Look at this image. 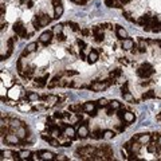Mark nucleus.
Instances as JSON below:
<instances>
[{"instance_id": "nucleus-1", "label": "nucleus", "mask_w": 161, "mask_h": 161, "mask_svg": "<svg viewBox=\"0 0 161 161\" xmlns=\"http://www.w3.org/2000/svg\"><path fill=\"white\" fill-rule=\"evenodd\" d=\"M153 73H154L153 67L150 66L149 63H144L137 69V75L140 78H149V77L153 75Z\"/></svg>"}, {"instance_id": "nucleus-2", "label": "nucleus", "mask_w": 161, "mask_h": 161, "mask_svg": "<svg viewBox=\"0 0 161 161\" xmlns=\"http://www.w3.org/2000/svg\"><path fill=\"white\" fill-rule=\"evenodd\" d=\"M111 83H115V81L113 79H107V81H105V82H98V81H95V82H93L89 86V89H91L93 91H102L105 90L107 86H110Z\"/></svg>"}, {"instance_id": "nucleus-3", "label": "nucleus", "mask_w": 161, "mask_h": 161, "mask_svg": "<svg viewBox=\"0 0 161 161\" xmlns=\"http://www.w3.org/2000/svg\"><path fill=\"white\" fill-rule=\"evenodd\" d=\"M95 149H97V148H94V146H91V145L82 146V148L77 149V152H75V153L81 154L79 157L82 158V160H87V156H93V154H94V152H95Z\"/></svg>"}, {"instance_id": "nucleus-4", "label": "nucleus", "mask_w": 161, "mask_h": 161, "mask_svg": "<svg viewBox=\"0 0 161 161\" xmlns=\"http://www.w3.org/2000/svg\"><path fill=\"white\" fill-rule=\"evenodd\" d=\"M14 31H15L20 38H27L28 36V32L26 31V28H24L22 22H16V23L14 24Z\"/></svg>"}, {"instance_id": "nucleus-5", "label": "nucleus", "mask_w": 161, "mask_h": 161, "mask_svg": "<svg viewBox=\"0 0 161 161\" xmlns=\"http://www.w3.org/2000/svg\"><path fill=\"white\" fill-rule=\"evenodd\" d=\"M20 94H22V87L20 86H14V87H11L10 89V91H8V97L11 99H14V101H18L19 99V97H20Z\"/></svg>"}, {"instance_id": "nucleus-6", "label": "nucleus", "mask_w": 161, "mask_h": 161, "mask_svg": "<svg viewBox=\"0 0 161 161\" xmlns=\"http://www.w3.org/2000/svg\"><path fill=\"white\" fill-rule=\"evenodd\" d=\"M102 26H95V27H93V34H94V39L95 42H102L103 38H105V35H103L102 32Z\"/></svg>"}, {"instance_id": "nucleus-7", "label": "nucleus", "mask_w": 161, "mask_h": 161, "mask_svg": "<svg viewBox=\"0 0 161 161\" xmlns=\"http://www.w3.org/2000/svg\"><path fill=\"white\" fill-rule=\"evenodd\" d=\"M78 136L81 138H86L89 136V128H87L86 122H83L82 125H79L78 128Z\"/></svg>"}, {"instance_id": "nucleus-8", "label": "nucleus", "mask_w": 161, "mask_h": 161, "mask_svg": "<svg viewBox=\"0 0 161 161\" xmlns=\"http://www.w3.org/2000/svg\"><path fill=\"white\" fill-rule=\"evenodd\" d=\"M5 141L8 142V144H19L20 142V137L18 136V134H12V133H7V136H5Z\"/></svg>"}, {"instance_id": "nucleus-9", "label": "nucleus", "mask_w": 161, "mask_h": 161, "mask_svg": "<svg viewBox=\"0 0 161 161\" xmlns=\"http://www.w3.org/2000/svg\"><path fill=\"white\" fill-rule=\"evenodd\" d=\"M75 129L73 128V126H65L63 128V134L66 136V137H69V138H74L75 137Z\"/></svg>"}, {"instance_id": "nucleus-10", "label": "nucleus", "mask_w": 161, "mask_h": 161, "mask_svg": "<svg viewBox=\"0 0 161 161\" xmlns=\"http://www.w3.org/2000/svg\"><path fill=\"white\" fill-rule=\"evenodd\" d=\"M150 138H152V134H138L137 136V141L142 145H146L148 142L150 141Z\"/></svg>"}, {"instance_id": "nucleus-11", "label": "nucleus", "mask_w": 161, "mask_h": 161, "mask_svg": "<svg viewBox=\"0 0 161 161\" xmlns=\"http://www.w3.org/2000/svg\"><path fill=\"white\" fill-rule=\"evenodd\" d=\"M51 38H52V31H46L40 35L39 40L42 42V43H48V42L51 40Z\"/></svg>"}, {"instance_id": "nucleus-12", "label": "nucleus", "mask_w": 161, "mask_h": 161, "mask_svg": "<svg viewBox=\"0 0 161 161\" xmlns=\"http://www.w3.org/2000/svg\"><path fill=\"white\" fill-rule=\"evenodd\" d=\"M133 46H134V42L132 39H129V38H125L122 40V48L124 50H132Z\"/></svg>"}, {"instance_id": "nucleus-13", "label": "nucleus", "mask_w": 161, "mask_h": 161, "mask_svg": "<svg viewBox=\"0 0 161 161\" xmlns=\"http://www.w3.org/2000/svg\"><path fill=\"white\" fill-rule=\"evenodd\" d=\"M97 60H98V52L95 51V50H91V51L89 52V55H87V62L95 63Z\"/></svg>"}, {"instance_id": "nucleus-14", "label": "nucleus", "mask_w": 161, "mask_h": 161, "mask_svg": "<svg viewBox=\"0 0 161 161\" xmlns=\"http://www.w3.org/2000/svg\"><path fill=\"white\" fill-rule=\"evenodd\" d=\"M40 153V157H42V160H55V154L51 153V152H47V150H42V152H39Z\"/></svg>"}, {"instance_id": "nucleus-15", "label": "nucleus", "mask_w": 161, "mask_h": 161, "mask_svg": "<svg viewBox=\"0 0 161 161\" xmlns=\"http://www.w3.org/2000/svg\"><path fill=\"white\" fill-rule=\"evenodd\" d=\"M82 110L85 111V113H90V111H93V110H95V103L94 102H86L82 105Z\"/></svg>"}, {"instance_id": "nucleus-16", "label": "nucleus", "mask_w": 161, "mask_h": 161, "mask_svg": "<svg viewBox=\"0 0 161 161\" xmlns=\"http://www.w3.org/2000/svg\"><path fill=\"white\" fill-rule=\"evenodd\" d=\"M48 79V74H46L43 77V78H36L35 79V82H34V85L38 87H44L46 86V81Z\"/></svg>"}, {"instance_id": "nucleus-17", "label": "nucleus", "mask_w": 161, "mask_h": 161, "mask_svg": "<svg viewBox=\"0 0 161 161\" xmlns=\"http://www.w3.org/2000/svg\"><path fill=\"white\" fill-rule=\"evenodd\" d=\"M38 19H39V23H40V27H44V26H47L51 19L48 18V15H39L38 16Z\"/></svg>"}, {"instance_id": "nucleus-18", "label": "nucleus", "mask_w": 161, "mask_h": 161, "mask_svg": "<svg viewBox=\"0 0 161 161\" xmlns=\"http://www.w3.org/2000/svg\"><path fill=\"white\" fill-rule=\"evenodd\" d=\"M134 120H136L134 113H132V111H125V114H124V121H125L126 124H132Z\"/></svg>"}, {"instance_id": "nucleus-19", "label": "nucleus", "mask_w": 161, "mask_h": 161, "mask_svg": "<svg viewBox=\"0 0 161 161\" xmlns=\"http://www.w3.org/2000/svg\"><path fill=\"white\" fill-rule=\"evenodd\" d=\"M36 47H38V44H36V43H30L27 47H26L23 55H27V54H31V52H34L36 50Z\"/></svg>"}, {"instance_id": "nucleus-20", "label": "nucleus", "mask_w": 161, "mask_h": 161, "mask_svg": "<svg viewBox=\"0 0 161 161\" xmlns=\"http://www.w3.org/2000/svg\"><path fill=\"white\" fill-rule=\"evenodd\" d=\"M31 152L30 150H20L19 152V157L22 158V160H27V158H31Z\"/></svg>"}, {"instance_id": "nucleus-21", "label": "nucleus", "mask_w": 161, "mask_h": 161, "mask_svg": "<svg viewBox=\"0 0 161 161\" xmlns=\"http://www.w3.org/2000/svg\"><path fill=\"white\" fill-rule=\"evenodd\" d=\"M102 137H103V133H102V130H99V129H95L91 133V138H94V140H99V138H102Z\"/></svg>"}, {"instance_id": "nucleus-22", "label": "nucleus", "mask_w": 161, "mask_h": 161, "mask_svg": "<svg viewBox=\"0 0 161 161\" xmlns=\"http://www.w3.org/2000/svg\"><path fill=\"white\" fill-rule=\"evenodd\" d=\"M138 51L140 52H145L146 51V42L144 39L138 40Z\"/></svg>"}, {"instance_id": "nucleus-23", "label": "nucleus", "mask_w": 161, "mask_h": 161, "mask_svg": "<svg viewBox=\"0 0 161 161\" xmlns=\"http://www.w3.org/2000/svg\"><path fill=\"white\" fill-rule=\"evenodd\" d=\"M15 132H16V134H18L20 138H24V137H26V134H27V132H26V129H24L23 126H19Z\"/></svg>"}, {"instance_id": "nucleus-24", "label": "nucleus", "mask_w": 161, "mask_h": 161, "mask_svg": "<svg viewBox=\"0 0 161 161\" xmlns=\"http://www.w3.org/2000/svg\"><path fill=\"white\" fill-rule=\"evenodd\" d=\"M27 99L30 101V102H34V101L40 99V97L36 94V93H28V94H27Z\"/></svg>"}, {"instance_id": "nucleus-25", "label": "nucleus", "mask_w": 161, "mask_h": 161, "mask_svg": "<svg viewBox=\"0 0 161 161\" xmlns=\"http://www.w3.org/2000/svg\"><path fill=\"white\" fill-rule=\"evenodd\" d=\"M117 36L120 39H125L126 38V31L122 27H117Z\"/></svg>"}, {"instance_id": "nucleus-26", "label": "nucleus", "mask_w": 161, "mask_h": 161, "mask_svg": "<svg viewBox=\"0 0 161 161\" xmlns=\"http://www.w3.org/2000/svg\"><path fill=\"white\" fill-rule=\"evenodd\" d=\"M114 136H115V133H114L113 130H105L103 132V138L105 140H111Z\"/></svg>"}, {"instance_id": "nucleus-27", "label": "nucleus", "mask_w": 161, "mask_h": 161, "mask_svg": "<svg viewBox=\"0 0 161 161\" xmlns=\"http://www.w3.org/2000/svg\"><path fill=\"white\" fill-rule=\"evenodd\" d=\"M154 97H156V94H154L153 90H149L142 94V99H150V98H154Z\"/></svg>"}, {"instance_id": "nucleus-28", "label": "nucleus", "mask_w": 161, "mask_h": 161, "mask_svg": "<svg viewBox=\"0 0 161 161\" xmlns=\"http://www.w3.org/2000/svg\"><path fill=\"white\" fill-rule=\"evenodd\" d=\"M122 97H124V99H125V101H128V102H133V101H134L133 95L130 94L129 91H128V93H122ZM134 102H136V101H134Z\"/></svg>"}, {"instance_id": "nucleus-29", "label": "nucleus", "mask_w": 161, "mask_h": 161, "mask_svg": "<svg viewBox=\"0 0 161 161\" xmlns=\"http://www.w3.org/2000/svg\"><path fill=\"white\" fill-rule=\"evenodd\" d=\"M63 14V7H62V4L60 5H55V16L54 18H59V16Z\"/></svg>"}, {"instance_id": "nucleus-30", "label": "nucleus", "mask_w": 161, "mask_h": 161, "mask_svg": "<svg viewBox=\"0 0 161 161\" xmlns=\"http://www.w3.org/2000/svg\"><path fill=\"white\" fill-rule=\"evenodd\" d=\"M109 101H107L106 98H101L98 101V106H101V107H106V106H109Z\"/></svg>"}, {"instance_id": "nucleus-31", "label": "nucleus", "mask_w": 161, "mask_h": 161, "mask_svg": "<svg viewBox=\"0 0 161 161\" xmlns=\"http://www.w3.org/2000/svg\"><path fill=\"white\" fill-rule=\"evenodd\" d=\"M50 133H51L52 137H59V134H60V130L58 128H51L50 129Z\"/></svg>"}, {"instance_id": "nucleus-32", "label": "nucleus", "mask_w": 161, "mask_h": 161, "mask_svg": "<svg viewBox=\"0 0 161 161\" xmlns=\"http://www.w3.org/2000/svg\"><path fill=\"white\" fill-rule=\"evenodd\" d=\"M120 75H121V69H115L114 71L110 73V77H111V78H118Z\"/></svg>"}, {"instance_id": "nucleus-33", "label": "nucleus", "mask_w": 161, "mask_h": 161, "mask_svg": "<svg viewBox=\"0 0 161 161\" xmlns=\"http://www.w3.org/2000/svg\"><path fill=\"white\" fill-rule=\"evenodd\" d=\"M109 105H110V106H111V107H113L114 110H118V109H120V107H121V103L118 102V101H111V102H110Z\"/></svg>"}, {"instance_id": "nucleus-34", "label": "nucleus", "mask_w": 161, "mask_h": 161, "mask_svg": "<svg viewBox=\"0 0 161 161\" xmlns=\"http://www.w3.org/2000/svg\"><path fill=\"white\" fill-rule=\"evenodd\" d=\"M67 26H70L73 31H79V26H78L77 23H73V22H69V23H67Z\"/></svg>"}, {"instance_id": "nucleus-35", "label": "nucleus", "mask_w": 161, "mask_h": 161, "mask_svg": "<svg viewBox=\"0 0 161 161\" xmlns=\"http://www.w3.org/2000/svg\"><path fill=\"white\" fill-rule=\"evenodd\" d=\"M152 31H153V32H160L161 31V22H160V20L154 24V27H153V30H152Z\"/></svg>"}, {"instance_id": "nucleus-36", "label": "nucleus", "mask_w": 161, "mask_h": 161, "mask_svg": "<svg viewBox=\"0 0 161 161\" xmlns=\"http://www.w3.org/2000/svg\"><path fill=\"white\" fill-rule=\"evenodd\" d=\"M32 24H34V27H35L36 30H39V28H40V23H39L38 16H36V18H34V20H32Z\"/></svg>"}, {"instance_id": "nucleus-37", "label": "nucleus", "mask_w": 161, "mask_h": 161, "mask_svg": "<svg viewBox=\"0 0 161 161\" xmlns=\"http://www.w3.org/2000/svg\"><path fill=\"white\" fill-rule=\"evenodd\" d=\"M40 136H42V138H43L44 141H47V142H50V141H51V138H52L51 136H50V134L47 136V133H42Z\"/></svg>"}, {"instance_id": "nucleus-38", "label": "nucleus", "mask_w": 161, "mask_h": 161, "mask_svg": "<svg viewBox=\"0 0 161 161\" xmlns=\"http://www.w3.org/2000/svg\"><path fill=\"white\" fill-rule=\"evenodd\" d=\"M19 109L20 110H31V106L28 103H24V105H19Z\"/></svg>"}, {"instance_id": "nucleus-39", "label": "nucleus", "mask_w": 161, "mask_h": 161, "mask_svg": "<svg viewBox=\"0 0 161 161\" xmlns=\"http://www.w3.org/2000/svg\"><path fill=\"white\" fill-rule=\"evenodd\" d=\"M31 160H34V161L42 160V157H40V153H34V154H32V157H31Z\"/></svg>"}, {"instance_id": "nucleus-40", "label": "nucleus", "mask_w": 161, "mask_h": 161, "mask_svg": "<svg viewBox=\"0 0 161 161\" xmlns=\"http://www.w3.org/2000/svg\"><path fill=\"white\" fill-rule=\"evenodd\" d=\"M62 28H63L62 24H58V26H55V27L52 28V32H60L62 31Z\"/></svg>"}, {"instance_id": "nucleus-41", "label": "nucleus", "mask_w": 161, "mask_h": 161, "mask_svg": "<svg viewBox=\"0 0 161 161\" xmlns=\"http://www.w3.org/2000/svg\"><path fill=\"white\" fill-rule=\"evenodd\" d=\"M7 43H8V50H10V51H12V48H14V39H12V38H11V39H8Z\"/></svg>"}, {"instance_id": "nucleus-42", "label": "nucleus", "mask_w": 161, "mask_h": 161, "mask_svg": "<svg viewBox=\"0 0 161 161\" xmlns=\"http://www.w3.org/2000/svg\"><path fill=\"white\" fill-rule=\"evenodd\" d=\"M50 144H51L52 146H59V145H60V142H59L58 140H54V138H51V141H50Z\"/></svg>"}, {"instance_id": "nucleus-43", "label": "nucleus", "mask_w": 161, "mask_h": 161, "mask_svg": "<svg viewBox=\"0 0 161 161\" xmlns=\"http://www.w3.org/2000/svg\"><path fill=\"white\" fill-rule=\"evenodd\" d=\"M124 16H125V18H126L128 20H129V22H134V19L132 18V16H130L129 12H124Z\"/></svg>"}, {"instance_id": "nucleus-44", "label": "nucleus", "mask_w": 161, "mask_h": 161, "mask_svg": "<svg viewBox=\"0 0 161 161\" xmlns=\"http://www.w3.org/2000/svg\"><path fill=\"white\" fill-rule=\"evenodd\" d=\"M78 46H79V48H81V50H83V48L86 47V43H85L83 40L79 39V40H78Z\"/></svg>"}, {"instance_id": "nucleus-45", "label": "nucleus", "mask_w": 161, "mask_h": 161, "mask_svg": "<svg viewBox=\"0 0 161 161\" xmlns=\"http://www.w3.org/2000/svg\"><path fill=\"white\" fill-rule=\"evenodd\" d=\"M1 154H3V156H14V153H12L11 150H3Z\"/></svg>"}, {"instance_id": "nucleus-46", "label": "nucleus", "mask_w": 161, "mask_h": 161, "mask_svg": "<svg viewBox=\"0 0 161 161\" xmlns=\"http://www.w3.org/2000/svg\"><path fill=\"white\" fill-rule=\"evenodd\" d=\"M56 38H58V40H60V42H65V40H66V36L63 35V34H58Z\"/></svg>"}, {"instance_id": "nucleus-47", "label": "nucleus", "mask_w": 161, "mask_h": 161, "mask_svg": "<svg viewBox=\"0 0 161 161\" xmlns=\"http://www.w3.org/2000/svg\"><path fill=\"white\" fill-rule=\"evenodd\" d=\"M105 4H106L107 7H113V4H114V0H105Z\"/></svg>"}, {"instance_id": "nucleus-48", "label": "nucleus", "mask_w": 161, "mask_h": 161, "mask_svg": "<svg viewBox=\"0 0 161 161\" xmlns=\"http://www.w3.org/2000/svg\"><path fill=\"white\" fill-rule=\"evenodd\" d=\"M121 90H122V93H128V91H129V90H128V82L124 83V86H122Z\"/></svg>"}, {"instance_id": "nucleus-49", "label": "nucleus", "mask_w": 161, "mask_h": 161, "mask_svg": "<svg viewBox=\"0 0 161 161\" xmlns=\"http://www.w3.org/2000/svg\"><path fill=\"white\" fill-rule=\"evenodd\" d=\"M55 160H58V161H67L69 158H67L66 156H58V157L55 158Z\"/></svg>"}, {"instance_id": "nucleus-50", "label": "nucleus", "mask_w": 161, "mask_h": 161, "mask_svg": "<svg viewBox=\"0 0 161 161\" xmlns=\"http://www.w3.org/2000/svg\"><path fill=\"white\" fill-rule=\"evenodd\" d=\"M113 107H111V106H110V105H109V107H107V111H106V114H107V115H111V114H113Z\"/></svg>"}, {"instance_id": "nucleus-51", "label": "nucleus", "mask_w": 161, "mask_h": 161, "mask_svg": "<svg viewBox=\"0 0 161 161\" xmlns=\"http://www.w3.org/2000/svg\"><path fill=\"white\" fill-rule=\"evenodd\" d=\"M71 145V141H65V142H60V146H70Z\"/></svg>"}, {"instance_id": "nucleus-52", "label": "nucleus", "mask_w": 161, "mask_h": 161, "mask_svg": "<svg viewBox=\"0 0 161 161\" xmlns=\"http://www.w3.org/2000/svg\"><path fill=\"white\" fill-rule=\"evenodd\" d=\"M65 74H67V75H77L78 73H77V71H65Z\"/></svg>"}, {"instance_id": "nucleus-53", "label": "nucleus", "mask_w": 161, "mask_h": 161, "mask_svg": "<svg viewBox=\"0 0 161 161\" xmlns=\"http://www.w3.org/2000/svg\"><path fill=\"white\" fill-rule=\"evenodd\" d=\"M82 34L83 35H89V34H90V30H89V28H85V30H82Z\"/></svg>"}, {"instance_id": "nucleus-54", "label": "nucleus", "mask_w": 161, "mask_h": 161, "mask_svg": "<svg viewBox=\"0 0 161 161\" xmlns=\"http://www.w3.org/2000/svg\"><path fill=\"white\" fill-rule=\"evenodd\" d=\"M52 4H54V7L55 5H60V0H52Z\"/></svg>"}, {"instance_id": "nucleus-55", "label": "nucleus", "mask_w": 161, "mask_h": 161, "mask_svg": "<svg viewBox=\"0 0 161 161\" xmlns=\"http://www.w3.org/2000/svg\"><path fill=\"white\" fill-rule=\"evenodd\" d=\"M89 115H91V117H95V115H97V110H93V111H90V113H89Z\"/></svg>"}, {"instance_id": "nucleus-56", "label": "nucleus", "mask_w": 161, "mask_h": 161, "mask_svg": "<svg viewBox=\"0 0 161 161\" xmlns=\"http://www.w3.org/2000/svg\"><path fill=\"white\" fill-rule=\"evenodd\" d=\"M124 114H125L124 111H118V114H117V115H118L120 118H121V120H124Z\"/></svg>"}, {"instance_id": "nucleus-57", "label": "nucleus", "mask_w": 161, "mask_h": 161, "mask_svg": "<svg viewBox=\"0 0 161 161\" xmlns=\"http://www.w3.org/2000/svg\"><path fill=\"white\" fill-rule=\"evenodd\" d=\"M157 145L161 148V136H160V137H158V140H157Z\"/></svg>"}, {"instance_id": "nucleus-58", "label": "nucleus", "mask_w": 161, "mask_h": 161, "mask_svg": "<svg viewBox=\"0 0 161 161\" xmlns=\"http://www.w3.org/2000/svg\"><path fill=\"white\" fill-rule=\"evenodd\" d=\"M150 83H152V82H142L141 85H142V86H148V85H150Z\"/></svg>"}, {"instance_id": "nucleus-59", "label": "nucleus", "mask_w": 161, "mask_h": 161, "mask_svg": "<svg viewBox=\"0 0 161 161\" xmlns=\"http://www.w3.org/2000/svg\"><path fill=\"white\" fill-rule=\"evenodd\" d=\"M120 1H121V3H122V4H126V3H129L130 0H120Z\"/></svg>"}, {"instance_id": "nucleus-60", "label": "nucleus", "mask_w": 161, "mask_h": 161, "mask_svg": "<svg viewBox=\"0 0 161 161\" xmlns=\"http://www.w3.org/2000/svg\"><path fill=\"white\" fill-rule=\"evenodd\" d=\"M32 4H34V3H32L31 0H28V8H31V7H32Z\"/></svg>"}, {"instance_id": "nucleus-61", "label": "nucleus", "mask_w": 161, "mask_h": 161, "mask_svg": "<svg viewBox=\"0 0 161 161\" xmlns=\"http://www.w3.org/2000/svg\"><path fill=\"white\" fill-rule=\"evenodd\" d=\"M157 120H158V121H161V113L157 114Z\"/></svg>"}]
</instances>
